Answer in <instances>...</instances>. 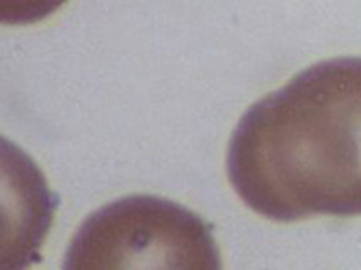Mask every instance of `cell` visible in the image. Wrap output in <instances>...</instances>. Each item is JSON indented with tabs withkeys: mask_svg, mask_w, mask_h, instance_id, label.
Returning a JSON list of instances; mask_svg holds the SVG:
<instances>
[{
	"mask_svg": "<svg viewBox=\"0 0 361 270\" xmlns=\"http://www.w3.org/2000/svg\"><path fill=\"white\" fill-rule=\"evenodd\" d=\"M227 180L277 223L361 216V56L320 61L247 109Z\"/></svg>",
	"mask_w": 361,
	"mask_h": 270,
	"instance_id": "cell-1",
	"label": "cell"
},
{
	"mask_svg": "<svg viewBox=\"0 0 361 270\" xmlns=\"http://www.w3.org/2000/svg\"><path fill=\"white\" fill-rule=\"evenodd\" d=\"M65 270H216L221 255L208 223L176 201L130 195L89 214L63 259Z\"/></svg>",
	"mask_w": 361,
	"mask_h": 270,
	"instance_id": "cell-2",
	"label": "cell"
},
{
	"mask_svg": "<svg viewBox=\"0 0 361 270\" xmlns=\"http://www.w3.org/2000/svg\"><path fill=\"white\" fill-rule=\"evenodd\" d=\"M68 0H0V22L5 26H26L50 18Z\"/></svg>",
	"mask_w": 361,
	"mask_h": 270,
	"instance_id": "cell-3",
	"label": "cell"
}]
</instances>
